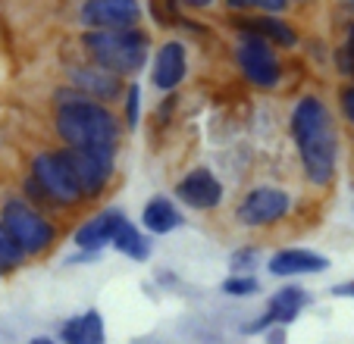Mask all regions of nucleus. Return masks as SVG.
<instances>
[{
    "mask_svg": "<svg viewBox=\"0 0 354 344\" xmlns=\"http://www.w3.org/2000/svg\"><path fill=\"white\" fill-rule=\"evenodd\" d=\"M54 132L63 147L116 157L122 126L107 104L88 100L75 88H60L54 97Z\"/></svg>",
    "mask_w": 354,
    "mask_h": 344,
    "instance_id": "obj_1",
    "label": "nucleus"
},
{
    "mask_svg": "<svg viewBox=\"0 0 354 344\" xmlns=\"http://www.w3.org/2000/svg\"><path fill=\"white\" fill-rule=\"evenodd\" d=\"M288 128H292L304 179L314 188H329L335 179V166H339V132H335L329 106L314 94L301 97L292 110Z\"/></svg>",
    "mask_w": 354,
    "mask_h": 344,
    "instance_id": "obj_2",
    "label": "nucleus"
},
{
    "mask_svg": "<svg viewBox=\"0 0 354 344\" xmlns=\"http://www.w3.org/2000/svg\"><path fill=\"white\" fill-rule=\"evenodd\" d=\"M0 222L10 232V238L19 245V251L26 254V260H38L50 254L60 238V229L54 219L35 204H28L22 194H7L0 200Z\"/></svg>",
    "mask_w": 354,
    "mask_h": 344,
    "instance_id": "obj_3",
    "label": "nucleus"
},
{
    "mask_svg": "<svg viewBox=\"0 0 354 344\" xmlns=\"http://www.w3.org/2000/svg\"><path fill=\"white\" fill-rule=\"evenodd\" d=\"M82 44L94 66L116 73L120 79L135 75L147 60V35L138 28H88Z\"/></svg>",
    "mask_w": 354,
    "mask_h": 344,
    "instance_id": "obj_4",
    "label": "nucleus"
},
{
    "mask_svg": "<svg viewBox=\"0 0 354 344\" xmlns=\"http://www.w3.org/2000/svg\"><path fill=\"white\" fill-rule=\"evenodd\" d=\"M28 175L38 182V188L44 191L50 210H75L82 204V191L79 182H75L73 169H69L63 151H38L32 157L28 166Z\"/></svg>",
    "mask_w": 354,
    "mask_h": 344,
    "instance_id": "obj_5",
    "label": "nucleus"
},
{
    "mask_svg": "<svg viewBox=\"0 0 354 344\" xmlns=\"http://www.w3.org/2000/svg\"><path fill=\"white\" fill-rule=\"evenodd\" d=\"M288 213H292V194L286 188L254 185L235 204V222L241 229H273Z\"/></svg>",
    "mask_w": 354,
    "mask_h": 344,
    "instance_id": "obj_6",
    "label": "nucleus"
},
{
    "mask_svg": "<svg viewBox=\"0 0 354 344\" xmlns=\"http://www.w3.org/2000/svg\"><path fill=\"white\" fill-rule=\"evenodd\" d=\"M66 157L69 169H73L79 191L85 200H97L100 194L110 188L116 175V157H104V153H91V151H75V147H60Z\"/></svg>",
    "mask_w": 354,
    "mask_h": 344,
    "instance_id": "obj_7",
    "label": "nucleus"
},
{
    "mask_svg": "<svg viewBox=\"0 0 354 344\" xmlns=\"http://www.w3.org/2000/svg\"><path fill=\"white\" fill-rule=\"evenodd\" d=\"M239 69L257 88L279 85V75H282L279 57H276L273 44H267L263 38L245 32V28H241V38H239Z\"/></svg>",
    "mask_w": 354,
    "mask_h": 344,
    "instance_id": "obj_8",
    "label": "nucleus"
},
{
    "mask_svg": "<svg viewBox=\"0 0 354 344\" xmlns=\"http://www.w3.org/2000/svg\"><path fill=\"white\" fill-rule=\"evenodd\" d=\"M176 198H179L182 207L188 210H198V213H210L223 204L226 191H223V182L214 175V169L207 166H194L176 182Z\"/></svg>",
    "mask_w": 354,
    "mask_h": 344,
    "instance_id": "obj_9",
    "label": "nucleus"
},
{
    "mask_svg": "<svg viewBox=\"0 0 354 344\" xmlns=\"http://www.w3.org/2000/svg\"><path fill=\"white\" fill-rule=\"evenodd\" d=\"M126 213L120 207H104L94 216H88L85 222H79V229L73 232V245L75 251H88V254H100L104 247H110L116 229L122 225Z\"/></svg>",
    "mask_w": 354,
    "mask_h": 344,
    "instance_id": "obj_10",
    "label": "nucleus"
},
{
    "mask_svg": "<svg viewBox=\"0 0 354 344\" xmlns=\"http://www.w3.org/2000/svg\"><path fill=\"white\" fill-rule=\"evenodd\" d=\"M329 269V257L310 251V247H279L267 257V272L276 278H298V276H320Z\"/></svg>",
    "mask_w": 354,
    "mask_h": 344,
    "instance_id": "obj_11",
    "label": "nucleus"
},
{
    "mask_svg": "<svg viewBox=\"0 0 354 344\" xmlns=\"http://www.w3.org/2000/svg\"><path fill=\"white\" fill-rule=\"evenodd\" d=\"M69 88H75L79 94H85L88 100H97V104H110V100H120L126 94V85H122L120 75L94 66V63L69 69Z\"/></svg>",
    "mask_w": 354,
    "mask_h": 344,
    "instance_id": "obj_12",
    "label": "nucleus"
},
{
    "mask_svg": "<svg viewBox=\"0 0 354 344\" xmlns=\"http://www.w3.org/2000/svg\"><path fill=\"white\" fill-rule=\"evenodd\" d=\"M138 19V0H85L82 7V22L88 28H135Z\"/></svg>",
    "mask_w": 354,
    "mask_h": 344,
    "instance_id": "obj_13",
    "label": "nucleus"
},
{
    "mask_svg": "<svg viewBox=\"0 0 354 344\" xmlns=\"http://www.w3.org/2000/svg\"><path fill=\"white\" fill-rule=\"evenodd\" d=\"M314 304V294L308 292V288H301V285H282V288H276L273 294H270L267 307H263V313L270 316V323L273 325H292L295 319L301 316V313L308 310V307Z\"/></svg>",
    "mask_w": 354,
    "mask_h": 344,
    "instance_id": "obj_14",
    "label": "nucleus"
},
{
    "mask_svg": "<svg viewBox=\"0 0 354 344\" xmlns=\"http://www.w3.org/2000/svg\"><path fill=\"white\" fill-rule=\"evenodd\" d=\"M60 344H107V323L97 307L75 313V316L63 319L60 332H57Z\"/></svg>",
    "mask_w": 354,
    "mask_h": 344,
    "instance_id": "obj_15",
    "label": "nucleus"
},
{
    "mask_svg": "<svg viewBox=\"0 0 354 344\" xmlns=\"http://www.w3.org/2000/svg\"><path fill=\"white\" fill-rule=\"evenodd\" d=\"M185 47L179 41H167V44L157 50L154 57V73H151V82H154L157 91H173V88L182 85L185 79Z\"/></svg>",
    "mask_w": 354,
    "mask_h": 344,
    "instance_id": "obj_16",
    "label": "nucleus"
},
{
    "mask_svg": "<svg viewBox=\"0 0 354 344\" xmlns=\"http://www.w3.org/2000/svg\"><path fill=\"white\" fill-rule=\"evenodd\" d=\"M182 222H185V219H182V210L176 207V200L163 198V194H154V198L145 204V210H141V229H145L147 235H154V238L176 232Z\"/></svg>",
    "mask_w": 354,
    "mask_h": 344,
    "instance_id": "obj_17",
    "label": "nucleus"
},
{
    "mask_svg": "<svg viewBox=\"0 0 354 344\" xmlns=\"http://www.w3.org/2000/svg\"><path fill=\"white\" fill-rule=\"evenodd\" d=\"M110 247H113L116 254H122V257L135 260V263H147V260H151V238H147L145 229H141L138 222H132L129 216L122 219V225L116 229Z\"/></svg>",
    "mask_w": 354,
    "mask_h": 344,
    "instance_id": "obj_18",
    "label": "nucleus"
},
{
    "mask_svg": "<svg viewBox=\"0 0 354 344\" xmlns=\"http://www.w3.org/2000/svg\"><path fill=\"white\" fill-rule=\"evenodd\" d=\"M245 32L257 35V38H263L267 44H276V47H295L298 44V35H295V28L288 26V22L276 19V16H254V19H245Z\"/></svg>",
    "mask_w": 354,
    "mask_h": 344,
    "instance_id": "obj_19",
    "label": "nucleus"
},
{
    "mask_svg": "<svg viewBox=\"0 0 354 344\" xmlns=\"http://www.w3.org/2000/svg\"><path fill=\"white\" fill-rule=\"evenodd\" d=\"M220 292L235 300L254 298V294H261V278H257L254 272H229L220 282Z\"/></svg>",
    "mask_w": 354,
    "mask_h": 344,
    "instance_id": "obj_20",
    "label": "nucleus"
},
{
    "mask_svg": "<svg viewBox=\"0 0 354 344\" xmlns=\"http://www.w3.org/2000/svg\"><path fill=\"white\" fill-rule=\"evenodd\" d=\"M26 263H28L26 254L19 251V245L10 238V232L3 229V222H0V278H7V276H13V272H19Z\"/></svg>",
    "mask_w": 354,
    "mask_h": 344,
    "instance_id": "obj_21",
    "label": "nucleus"
},
{
    "mask_svg": "<svg viewBox=\"0 0 354 344\" xmlns=\"http://www.w3.org/2000/svg\"><path fill=\"white\" fill-rule=\"evenodd\" d=\"M263 254L257 245H241L229 254V272H254L261 266Z\"/></svg>",
    "mask_w": 354,
    "mask_h": 344,
    "instance_id": "obj_22",
    "label": "nucleus"
},
{
    "mask_svg": "<svg viewBox=\"0 0 354 344\" xmlns=\"http://www.w3.org/2000/svg\"><path fill=\"white\" fill-rule=\"evenodd\" d=\"M232 10H254V13H282L288 7V0H226Z\"/></svg>",
    "mask_w": 354,
    "mask_h": 344,
    "instance_id": "obj_23",
    "label": "nucleus"
},
{
    "mask_svg": "<svg viewBox=\"0 0 354 344\" xmlns=\"http://www.w3.org/2000/svg\"><path fill=\"white\" fill-rule=\"evenodd\" d=\"M122 116H126V126L129 128H135L138 126V120H141V91H138V85H132L126 94H122Z\"/></svg>",
    "mask_w": 354,
    "mask_h": 344,
    "instance_id": "obj_24",
    "label": "nucleus"
},
{
    "mask_svg": "<svg viewBox=\"0 0 354 344\" xmlns=\"http://www.w3.org/2000/svg\"><path fill=\"white\" fill-rule=\"evenodd\" d=\"M339 106H342V116H345V122H348V126H354V85L342 88Z\"/></svg>",
    "mask_w": 354,
    "mask_h": 344,
    "instance_id": "obj_25",
    "label": "nucleus"
},
{
    "mask_svg": "<svg viewBox=\"0 0 354 344\" xmlns=\"http://www.w3.org/2000/svg\"><path fill=\"white\" fill-rule=\"evenodd\" d=\"M100 254H88V251H73L69 254L66 260H63V263L66 266H88V263H94V260H97Z\"/></svg>",
    "mask_w": 354,
    "mask_h": 344,
    "instance_id": "obj_26",
    "label": "nucleus"
},
{
    "mask_svg": "<svg viewBox=\"0 0 354 344\" xmlns=\"http://www.w3.org/2000/svg\"><path fill=\"white\" fill-rule=\"evenodd\" d=\"M263 338H267V344H288V329L286 325H273V329L263 332Z\"/></svg>",
    "mask_w": 354,
    "mask_h": 344,
    "instance_id": "obj_27",
    "label": "nucleus"
},
{
    "mask_svg": "<svg viewBox=\"0 0 354 344\" xmlns=\"http://www.w3.org/2000/svg\"><path fill=\"white\" fill-rule=\"evenodd\" d=\"M157 285H163V288H179V278L173 276V269H157Z\"/></svg>",
    "mask_w": 354,
    "mask_h": 344,
    "instance_id": "obj_28",
    "label": "nucleus"
},
{
    "mask_svg": "<svg viewBox=\"0 0 354 344\" xmlns=\"http://www.w3.org/2000/svg\"><path fill=\"white\" fill-rule=\"evenodd\" d=\"M333 298H351V300H354V278H351V282L333 285Z\"/></svg>",
    "mask_w": 354,
    "mask_h": 344,
    "instance_id": "obj_29",
    "label": "nucleus"
},
{
    "mask_svg": "<svg viewBox=\"0 0 354 344\" xmlns=\"http://www.w3.org/2000/svg\"><path fill=\"white\" fill-rule=\"evenodd\" d=\"M28 344H60L54 335H35V338H28Z\"/></svg>",
    "mask_w": 354,
    "mask_h": 344,
    "instance_id": "obj_30",
    "label": "nucleus"
},
{
    "mask_svg": "<svg viewBox=\"0 0 354 344\" xmlns=\"http://www.w3.org/2000/svg\"><path fill=\"white\" fill-rule=\"evenodd\" d=\"M179 3H185V7H210V3H214V0H179Z\"/></svg>",
    "mask_w": 354,
    "mask_h": 344,
    "instance_id": "obj_31",
    "label": "nucleus"
},
{
    "mask_svg": "<svg viewBox=\"0 0 354 344\" xmlns=\"http://www.w3.org/2000/svg\"><path fill=\"white\" fill-rule=\"evenodd\" d=\"M348 47L354 50V26H351V32H348Z\"/></svg>",
    "mask_w": 354,
    "mask_h": 344,
    "instance_id": "obj_32",
    "label": "nucleus"
}]
</instances>
